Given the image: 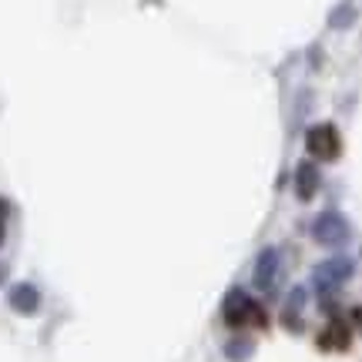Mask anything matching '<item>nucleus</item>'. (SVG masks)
<instances>
[{
    "label": "nucleus",
    "mask_w": 362,
    "mask_h": 362,
    "mask_svg": "<svg viewBox=\"0 0 362 362\" xmlns=\"http://www.w3.org/2000/svg\"><path fill=\"white\" fill-rule=\"evenodd\" d=\"M319 342H322L325 349H346V346H349V332H346L342 325H332V329H329Z\"/></svg>",
    "instance_id": "obj_4"
},
{
    "label": "nucleus",
    "mask_w": 362,
    "mask_h": 362,
    "mask_svg": "<svg viewBox=\"0 0 362 362\" xmlns=\"http://www.w3.org/2000/svg\"><path fill=\"white\" fill-rule=\"evenodd\" d=\"M349 272H352V265L346 259L329 262L325 269H319V285H332V282H339V279H346Z\"/></svg>",
    "instance_id": "obj_3"
},
{
    "label": "nucleus",
    "mask_w": 362,
    "mask_h": 362,
    "mask_svg": "<svg viewBox=\"0 0 362 362\" xmlns=\"http://www.w3.org/2000/svg\"><path fill=\"white\" fill-rule=\"evenodd\" d=\"M315 235H319L322 242H329V245H339V242L349 235V228H346V221L339 218V215H325V218H319V225H315Z\"/></svg>",
    "instance_id": "obj_2"
},
{
    "label": "nucleus",
    "mask_w": 362,
    "mask_h": 362,
    "mask_svg": "<svg viewBox=\"0 0 362 362\" xmlns=\"http://www.w3.org/2000/svg\"><path fill=\"white\" fill-rule=\"evenodd\" d=\"M339 148H342V141H339V134L332 124H319V128H312L309 131V151L315 158H336L339 155Z\"/></svg>",
    "instance_id": "obj_1"
}]
</instances>
